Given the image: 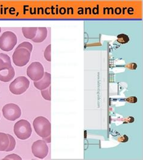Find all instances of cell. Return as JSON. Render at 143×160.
<instances>
[{"mask_svg": "<svg viewBox=\"0 0 143 160\" xmlns=\"http://www.w3.org/2000/svg\"><path fill=\"white\" fill-rule=\"evenodd\" d=\"M8 139H9V144H8V148L6 150V152H10L14 150L16 146V140L10 134H8Z\"/></svg>", "mask_w": 143, "mask_h": 160, "instance_id": "obj_15", "label": "cell"}, {"mask_svg": "<svg viewBox=\"0 0 143 160\" xmlns=\"http://www.w3.org/2000/svg\"><path fill=\"white\" fill-rule=\"evenodd\" d=\"M3 116L7 120L15 121L21 116V110L16 104L10 103L5 105L3 108Z\"/></svg>", "mask_w": 143, "mask_h": 160, "instance_id": "obj_6", "label": "cell"}, {"mask_svg": "<svg viewBox=\"0 0 143 160\" xmlns=\"http://www.w3.org/2000/svg\"><path fill=\"white\" fill-rule=\"evenodd\" d=\"M42 96L47 101H51V87H48V88L41 90Z\"/></svg>", "mask_w": 143, "mask_h": 160, "instance_id": "obj_17", "label": "cell"}, {"mask_svg": "<svg viewBox=\"0 0 143 160\" xmlns=\"http://www.w3.org/2000/svg\"><path fill=\"white\" fill-rule=\"evenodd\" d=\"M17 37L14 32H6L0 37V49L4 51H10L16 46Z\"/></svg>", "mask_w": 143, "mask_h": 160, "instance_id": "obj_4", "label": "cell"}, {"mask_svg": "<svg viewBox=\"0 0 143 160\" xmlns=\"http://www.w3.org/2000/svg\"><path fill=\"white\" fill-rule=\"evenodd\" d=\"M15 75V72L13 66L10 67L8 69L0 71V81L8 82L13 80Z\"/></svg>", "mask_w": 143, "mask_h": 160, "instance_id": "obj_10", "label": "cell"}, {"mask_svg": "<svg viewBox=\"0 0 143 160\" xmlns=\"http://www.w3.org/2000/svg\"><path fill=\"white\" fill-rule=\"evenodd\" d=\"M35 132L39 136L44 138L51 134V123L47 119L43 116L36 118L33 123Z\"/></svg>", "mask_w": 143, "mask_h": 160, "instance_id": "obj_1", "label": "cell"}, {"mask_svg": "<svg viewBox=\"0 0 143 160\" xmlns=\"http://www.w3.org/2000/svg\"><path fill=\"white\" fill-rule=\"evenodd\" d=\"M13 131L19 139L27 140L32 135V127L29 122L22 119L18 121L15 124Z\"/></svg>", "mask_w": 143, "mask_h": 160, "instance_id": "obj_2", "label": "cell"}, {"mask_svg": "<svg viewBox=\"0 0 143 160\" xmlns=\"http://www.w3.org/2000/svg\"><path fill=\"white\" fill-rule=\"evenodd\" d=\"M117 40L121 44H125L129 42V38L125 34H120L117 36Z\"/></svg>", "mask_w": 143, "mask_h": 160, "instance_id": "obj_16", "label": "cell"}, {"mask_svg": "<svg viewBox=\"0 0 143 160\" xmlns=\"http://www.w3.org/2000/svg\"><path fill=\"white\" fill-rule=\"evenodd\" d=\"M38 30L37 27H23L22 28L23 34L24 37L28 39H33Z\"/></svg>", "mask_w": 143, "mask_h": 160, "instance_id": "obj_13", "label": "cell"}, {"mask_svg": "<svg viewBox=\"0 0 143 160\" xmlns=\"http://www.w3.org/2000/svg\"><path fill=\"white\" fill-rule=\"evenodd\" d=\"M31 52L24 48H16L13 54L12 59L14 64L18 67H23L30 59Z\"/></svg>", "mask_w": 143, "mask_h": 160, "instance_id": "obj_5", "label": "cell"}, {"mask_svg": "<svg viewBox=\"0 0 143 160\" xmlns=\"http://www.w3.org/2000/svg\"><path fill=\"white\" fill-rule=\"evenodd\" d=\"M12 66L10 57L8 54L0 53V71L8 69Z\"/></svg>", "mask_w": 143, "mask_h": 160, "instance_id": "obj_12", "label": "cell"}, {"mask_svg": "<svg viewBox=\"0 0 143 160\" xmlns=\"http://www.w3.org/2000/svg\"><path fill=\"white\" fill-rule=\"evenodd\" d=\"M4 160H22V158L18 155L16 154H11V155H8V156H6L5 158H3Z\"/></svg>", "mask_w": 143, "mask_h": 160, "instance_id": "obj_20", "label": "cell"}, {"mask_svg": "<svg viewBox=\"0 0 143 160\" xmlns=\"http://www.w3.org/2000/svg\"><path fill=\"white\" fill-rule=\"evenodd\" d=\"M9 144V139L7 134L0 132V151H6Z\"/></svg>", "mask_w": 143, "mask_h": 160, "instance_id": "obj_14", "label": "cell"}, {"mask_svg": "<svg viewBox=\"0 0 143 160\" xmlns=\"http://www.w3.org/2000/svg\"><path fill=\"white\" fill-rule=\"evenodd\" d=\"M44 56L48 62H51V45L50 44L45 49Z\"/></svg>", "mask_w": 143, "mask_h": 160, "instance_id": "obj_19", "label": "cell"}, {"mask_svg": "<svg viewBox=\"0 0 143 160\" xmlns=\"http://www.w3.org/2000/svg\"><path fill=\"white\" fill-rule=\"evenodd\" d=\"M32 151L35 157L44 159L47 156L49 149L47 143L43 140H40L33 143Z\"/></svg>", "mask_w": 143, "mask_h": 160, "instance_id": "obj_8", "label": "cell"}, {"mask_svg": "<svg viewBox=\"0 0 143 160\" xmlns=\"http://www.w3.org/2000/svg\"><path fill=\"white\" fill-rule=\"evenodd\" d=\"M1 32V27H0V32Z\"/></svg>", "mask_w": 143, "mask_h": 160, "instance_id": "obj_23", "label": "cell"}, {"mask_svg": "<svg viewBox=\"0 0 143 160\" xmlns=\"http://www.w3.org/2000/svg\"><path fill=\"white\" fill-rule=\"evenodd\" d=\"M42 138H43V140H44L47 143H50V142H51V137H50V136L47 137Z\"/></svg>", "mask_w": 143, "mask_h": 160, "instance_id": "obj_22", "label": "cell"}, {"mask_svg": "<svg viewBox=\"0 0 143 160\" xmlns=\"http://www.w3.org/2000/svg\"><path fill=\"white\" fill-rule=\"evenodd\" d=\"M44 68L40 62H33L27 69L28 77L33 81H38L40 80L44 75Z\"/></svg>", "mask_w": 143, "mask_h": 160, "instance_id": "obj_7", "label": "cell"}, {"mask_svg": "<svg viewBox=\"0 0 143 160\" xmlns=\"http://www.w3.org/2000/svg\"><path fill=\"white\" fill-rule=\"evenodd\" d=\"M24 48L28 49L29 51L32 52V49H33V45L32 43L28 42H24L21 43V44H19L18 45V47L16 48Z\"/></svg>", "mask_w": 143, "mask_h": 160, "instance_id": "obj_18", "label": "cell"}, {"mask_svg": "<svg viewBox=\"0 0 143 160\" xmlns=\"http://www.w3.org/2000/svg\"><path fill=\"white\" fill-rule=\"evenodd\" d=\"M47 28L46 27H39L38 28L36 35L32 41L35 43L42 42L47 38Z\"/></svg>", "mask_w": 143, "mask_h": 160, "instance_id": "obj_11", "label": "cell"}, {"mask_svg": "<svg viewBox=\"0 0 143 160\" xmlns=\"http://www.w3.org/2000/svg\"><path fill=\"white\" fill-rule=\"evenodd\" d=\"M0 118H1V114H0Z\"/></svg>", "mask_w": 143, "mask_h": 160, "instance_id": "obj_24", "label": "cell"}, {"mask_svg": "<svg viewBox=\"0 0 143 160\" xmlns=\"http://www.w3.org/2000/svg\"><path fill=\"white\" fill-rule=\"evenodd\" d=\"M127 101L128 102H131V103H135L137 101V99L136 97H130V98H127Z\"/></svg>", "mask_w": 143, "mask_h": 160, "instance_id": "obj_21", "label": "cell"}, {"mask_svg": "<svg viewBox=\"0 0 143 160\" xmlns=\"http://www.w3.org/2000/svg\"><path fill=\"white\" fill-rule=\"evenodd\" d=\"M30 86V81L25 77L16 78L9 86L10 92L14 95H22L27 91Z\"/></svg>", "mask_w": 143, "mask_h": 160, "instance_id": "obj_3", "label": "cell"}, {"mask_svg": "<svg viewBox=\"0 0 143 160\" xmlns=\"http://www.w3.org/2000/svg\"><path fill=\"white\" fill-rule=\"evenodd\" d=\"M51 84V74L45 72L44 77L38 81H34V86L40 90H43L50 86Z\"/></svg>", "mask_w": 143, "mask_h": 160, "instance_id": "obj_9", "label": "cell"}]
</instances>
